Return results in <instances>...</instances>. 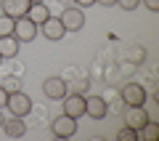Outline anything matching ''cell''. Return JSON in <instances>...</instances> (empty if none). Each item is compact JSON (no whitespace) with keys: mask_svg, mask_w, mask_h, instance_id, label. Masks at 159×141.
Returning a JSON list of instances; mask_svg holds the SVG:
<instances>
[{"mask_svg":"<svg viewBox=\"0 0 159 141\" xmlns=\"http://www.w3.org/2000/svg\"><path fill=\"white\" fill-rule=\"evenodd\" d=\"M117 6L122 8V11H135V8L141 6V0H117Z\"/></svg>","mask_w":159,"mask_h":141,"instance_id":"obj_18","label":"cell"},{"mask_svg":"<svg viewBox=\"0 0 159 141\" xmlns=\"http://www.w3.org/2000/svg\"><path fill=\"white\" fill-rule=\"evenodd\" d=\"M119 96H122V101H125L127 107H146L148 93H146V88H143L141 83H127Z\"/></svg>","mask_w":159,"mask_h":141,"instance_id":"obj_3","label":"cell"},{"mask_svg":"<svg viewBox=\"0 0 159 141\" xmlns=\"http://www.w3.org/2000/svg\"><path fill=\"white\" fill-rule=\"evenodd\" d=\"M48 16H51V11H48V6H45V3H29L27 19H32V22L37 24V27H40V24H43V22H45Z\"/></svg>","mask_w":159,"mask_h":141,"instance_id":"obj_14","label":"cell"},{"mask_svg":"<svg viewBox=\"0 0 159 141\" xmlns=\"http://www.w3.org/2000/svg\"><path fill=\"white\" fill-rule=\"evenodd\" d=\"M51 130H53V136H56V139H72V136L77 133V120L61 112L58 117H53Z\"/></svg>","mask_w":159,"mask_h":141,"instance_id":"obj_4","label":"cell"},{"mask_svg":"<svg viewBox=\"0 0 159 141\" xmlns=\"http://www.w3.org/2000/svg\"><path fill=\"white\" fill-rule=\"evenodd\" d=\"M0 64H3V56H0Z\"/></svg>","mask_w":159,"mask_h":141,"instance_id":"obj_26","label":"cell"},{"mask_svg":"<svg viewBox=\"0 0 159 141\" xmlns=\"http://www.w3.org/2000/svg\"><path fill=\"white\" fill-rule=\"evenodd\" d=\"M117 139H122V141H133V139H141V136H138V130H135V128L125 125V128H122V130L117 133Z\"/></svg>","mask_w":159,"mask_h":141,"instance_id":"obj_17","label":"cell"},{"mask_svg":"<svg viewBox=\"0 0 159 141\" xmlns=\"http://www.w3.org/2000/svg\"><path fill=\"white\" fill-rule=\"evenodd\" d=\"M98 6H103V8H111V6H117V0H96Z\"/></svg>","mask_w":159,"mask_h":141,"instance_id":"obj_23","label":"cell"},{"mask_svg":"<svg viewBox=\"0 0 159 141\" xmlns=\"http://www.w3.org/2000/svg\"><path fill=\"white\" fill-rule=\"evenodd\" d=\"M3 123H6V117H3V109H0V128H3Z\"/></svg>","mask_w":159,"mask_h":141,"instance_id":"obj_24","label":"cell"},{"mask_svg":"<svg viewBox=\"0 0 159 141\" xmlns=\"http://www.w3.org/2000/svg\"><path fill=\"white\" fill-rule=\"evenodd\" d=\"M43 93H45V99L61 101V99L69 93V85H66V80H64V77H48L45 83H43Z\"/></svg>","mask_w":159,"mask_h":141,"instance_id":"obj_7","label":"cell"},{"mask_svg":"<svg viewBox=\"0 0 159 141\" xmlns=\"http://www.w3.org/2000/svg\"><path fill=\"white\" fill-rule=\"evenodd\" d=\"M40 35L48 37L51 43H58V40L66 35V29H64V24H61V19H58V16H48L45 22L40 24Z\"/></svg>","mask_w":159,"mask_h":141,"instance_id":"obj_8","label":"cell"},{"mask_svg":"<svg viewBox=\"0 0 159 141\" xmlns=\"http://www.w3.org/2000/svg\"><path fill=\"white\" fill-rule=\"evenodd\" d=\"M6 109L13 114V117H27V114L32 112V99H29L21 88L11 90V93H8V101H6Z\"/></svg>","mask_w":159,"mask_h":141,"instance_id":"obj_1","label":"cell"},{"mask_svg":"<svg viewBox=\"0 0 159 141\" xmlns=\"http://www.w3.org/2000/svg\"><path fill=\"white\" fill-rule=\"evenodd\" d=\"M37 35H40V27L32 22V19L19 16L16 22H13V37H16L19 43H32Z\"/></svg>","mask_w":159,"mask_h":141,"instance_id":"obj_2","label":"cell"},{"mask_svg":"<svg viewBox=\"0 0 159 141\" xmlns=\"http://www.w3.org/2000/svg\"><path fill=\"white\" fill-rule=\"evenodd\" d=\"M141 3L148 8V11H159V0H141Z\"/></svg>","mask_w":159,"mask_h":141,"instance_id":"obj_20","label":"cell"},{"mask_svg":"<svg viewBox=\"0 0 159 141\" xmlns=\"http://www.w3.org/2000/svg\"><path fill=\"white\" fill-rule=\"evenodd\" d=\"M80 8H88V6H96V0H74Z\"/></svg>","mask_w":159,"mask_h":141,"instance_id":"obj_22","label":"cell"},{"mask_svg":"<svg viewBox=\"0 0 159 141\" xmlns=\"http://www.w3.org/2000/svg\"><path fill=\"white\" fill-rule=\"evenodd\" d=\"M146 123H148L146 107H127V112H125V125H130V128L141 130Z\"/></svg>","mask_w":159,"mask_h":141,"instance_id":"obj_10","label":"cell"},{"mask_svg":"<svg viewBox=\"0 0 159 141\" xmlns=\"http://www.w3.org/2000/svg\"><path fill=\"white\" fill-rule=\"evenodd\" d=\"M13 22H16V19L6 16V13H0V37H6V35H13Z\"/></svg>","mask_w":159,"mask_h":141,"instance_id":"obj_16","label":"cell"},{"mask_svg":"<svg viewBox=\"0 0 159 141\" xmlns=\"http://www.w3.org/2000/svg\"><path fill=\"white\" fill-rule=\"evenodd\" d=\"M19 48H21V43H19L13 35L0 37V56H3V59H16L19 56Z\"/></svg>","mask_w":159,"mask_h":141,"instance_id":"obj_12","label":"cell"},{"mask_svg":"<svg viewBox=\"0 0 159 141\" xmlns=\"http://www.w3.org/2000/svg\"><path fill=\"white\" fill-rule=\"evenodd\" d=\"M6 101H8V90L0 85V109H6Z\"/></svg>","mask_w":159,"mask_h":141,"instance_id":"obj_21","label":"cell"},{"mask_svg":"<svg viewBox=\"0 0 159 141\" xmlns=\"http://www.w3.org/2000/svg\"><path fill=\"white\" fill-rule=\"evenodd\" d=\"M61 104H64V114H69V117H74V120H80L85 114V96L77 93V90L66 93V96L61 99Z\"/></svg>","mask_w":159,"mask_h":141,"instance_id":"obj_5","label":"cell"},{"mask_svg":"<svg viewBox=\"0 0 159 141\" xmlns=\"http://www.w3.org/2000/svg\"><path fill=\"white\" fill-rule=\"evenodd\" d=\"M3 130H6L8 139H21V136L27 133V123H24V117L6 120V123H3Z\"/></svg>","mask_w":159,"mask_h":141,"instance_id":"obj_13","label":"cell"},{"mask_svg":"<svg viewBox=\"0 0 159 141\" xmlns=\"http://www.w3.org/2000/svg\"><path fill=\"white\" fill-rule=\"evenodd\" d=\"M0 8H3V13H6V16L19 19V16H27L29 0H0Z\"/></svg>","mask_w":159,"mask_h":141,"instance_id":"obj_11","label":"cell"},{"mask_svg":"<svg viewBox=\"0 0 159 141\" xmlns=\"http://www.w3.org/2000/svg\"><path fill=\"white\" fill-rule=\"evenodd\" d=\"M157 133H159V128H157V120H151V117H148V123L143 125L141 130H138V136H143V139H148V141H154V139H157Z\"/></svg>","mask_w":159,"mask_h":141,"instance_id":"obj_15","label":"cell"},{"mask_svg":"<svg viewBox=\"0 0 159 141\" xmlns=\"http://www.w3.org/2000/svg\"><path fill=\"white\" fill-rule=\"evenodd\" d=\"M3 88H6L8 93H11V90H19V88H21V85H19V80H16V77H8V80H6V85H3Z\"/></svg>","mask_w":159,"mask_h":141,"instance_id":"obj_19","label":"cell"},{"mask_svg":"<svg viewBox=\"0 0 159 141\" xmlns=\"http://www.w3.org/2000/svg\"><path fill=\"white\" fill-rule=\"evenodd\" d=\"M106 112H109L106 99H101V96H85V114H88V117L103 120V117H106Z\"/></svg>","mask_w":159,"mask_h":141,"instance_id":"obj_9","label":"cell"},{"mask_svg":"<svg viewBox=\"0 0 159 141\" xmlns=\"http://www.w3.org/2000/svg\"><path fill=\"white\" fill-rule=\"evenodd\" d=\"M29 3H45V0H29Z\"/></svg>","mask_w":159,"mask_h":141,"instance_id":"obj_25","label":"cell"},{"mask_svg":"<svg viewBox=\"0 0 159 141\" xmlns=\"http://www.w3.org/2000/svg\"><path fill=\"white\" fill-rule=\"evenodd\" d=\"M58 19H61V24H64V29H66V32H80V29L85 27V13H82V8H80V6L66 8Z\"/></svg>","mask_w":159,"mask_h":141,"instance_id":"obj_6","label":"cell"}]
</instances>
